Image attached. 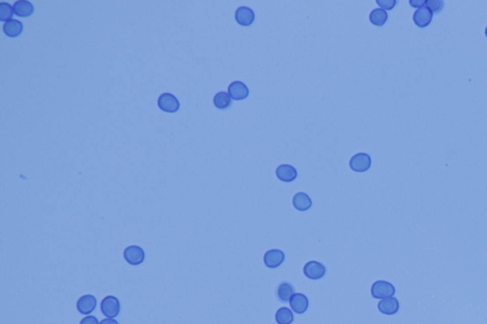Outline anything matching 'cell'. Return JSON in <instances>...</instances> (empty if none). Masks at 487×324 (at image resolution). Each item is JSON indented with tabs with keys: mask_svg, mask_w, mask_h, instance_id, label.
I'll use <instances>...</instances> for the list:
<instances>
[{
	"mask_svg": "<svg viewBox=\"0 0 487 324\" xmlns=\"http://www.w3.org/2000/svg\"><path fill=\"white\" fill-rule=\"evenodd\" d=\"M395 287L392 283L385 280H377L371 286V295L374 299L383 300L395 295Z\"/></svg>",
	"mask_w": 487,
	"mask_h": 324,
	"instance_id": "6da1fadb",
	"label": "cell"
},
{
	"mask_svg": "<svg viewBox=\"0 0 487 324\" xmlns=\"http://www.w3.org/2000/svg\"><path fill=\"white\" fill-rule=\"evenodd\" d=\"M120 301L114 296H107L101 302V311L107 317H117L120 313Z\"/></svg>",
	"mask_w": 487,
	"mask_h": 324,
	"instance_id": "7a4b0ae2",
	"label": "cell"
},
{
	"mask_svg": "<svg viewBox=\"0 0 487 324\" xmlns=\"http://www.w3.org/2000/svg\"><path fill=\"white\" fill-rule=\"evenodd\" d=\"M158 107L162 111L174 113L179 111L180 103L178 99L172 93H163L158 98Z\"/></svg>",
	"mask_w": 487,
	"mask_h": 324,
	"instance_id": "3957f363",
	"label": "cell"
},
{
	"mask_svg": "<svg viewBox=\"0 0 487 324\" xmlns=\"http://www.w3.org/2000/svg\"><path fill=\"white\" fill-rule=\"evenodd\" d=\"M326 266L317 261H310L304 266V274L310 280H320L326 275Z\"/></svg>",
	"mask_w": 487,
	"mask_h": 324,
	"instance_id": "277c9868",
	"label": "cell"
},
{
	"mask_svg": "<svg viewBox=\"0 0 487 324\" xmlns=\"http://www.w3.org/2000/svg\"><path fill=\"white\" fill-rule=\"evenodd\" d=\"M124 258L131 265H139L144 263L146 254L142 247L138 245H129L124 250Z\"/></svg>",
	"mask_w": 487,
	"mask_h": 324,
	"instance_id": "5b68a950",
	"label": "cell"
},
{
	"mask_svg": "<svg viewBox=\"0 0 487 324\" xmlns=\"http://www.w3.org/2000/svg\"><path fill=\"white\" fill-rule=\"evenodd\" d=\"M349 167L355 172H366L371 167V158L364 152L357 153L350 159Z\"/></svg>",
	"mask_w": 487,
	"mask_h": 324,
	"instance_id": "8992f818",
	"label": "cell"
},
{
	"mask_svg": "<svg viewBox=\"0 0 487 324\" xmlns=\"http://www.w3.org/2000/svg\"><path fill=\"white\" fill-rule=\"evenodd\" d=\"M96 305H98V300L92 295H84L76 303L77 310L79 311L80 314L83 315H89L90 313H92L96 308Z\"/></svg>",
	"mask_w": 487,
	"mask_h": 324,
	"instance_id": "52a82bcc",
	"label": "cell"
},
{
	"mask_svg": "<svg viewBox=\"0 0 487 324\" xmlns=\"http://www.w3.org/2000/svg\"><path fill=\"white\" fill-rule=\"evenodd\" d=\"M285 253L279 249H270L264 255V263L269 268H277L285 261Z\"/></svg>",
	"mask_w": 487,
	"mask_h": 324,
	"instance_id": "ba28073f",
	"label": "cell"
},
{
	"mask_svg": "<svg viewBox=\"0 0 487 324\" xmlns=\"http://www.w3.org/2000/svg\"><path fill=\"white\" fill-rule=\"evenodd\" d=\"M229 94L233 100L242 101L249 95V89L247 85L242 81H234L229 86Z\"/></svg>",
	"mask_w": 487,
	"mask_h": 324,
	"instance_id": "9c48e42d",
	"label": "cell"
},
{
	"mask_svg": "<svg viewBox=\"0 0 487 324\" xmlns=\"http://www.w3.org/2000/svg\"><path fill=\"white\" fill-rule=\"evenodd\" d=\"M235 20L243 27H249L254 22V12L250 8L239 7L235 12Z\"/></svg>",
	"mask_w": 487,
	"mask_h": 324,
	"instance_id": "30bf717a",
	"label": "cell"
},
{
	"mask_svg": "<svg viewBox=\"0 0 487 324\" xmlns=\"http://www.w3.org/2000/svg\"><path fill=\"white\" fill-rule=\"evenodd\" d=\"M432 18L433 14L427 6L418 9L413 15V21L419 28H427L432 21Z\"/></svg>",
	"mask_w": 487,
	"mask_h": 324,
	"instance_id": "8fae6325",
	"label": "cell"
},
{
	"mask_svg": "<svg viewBox=\"0 0 487 324\" xmlns=\"http://www.w3.org/2000/svg\"><path fill=\"white\" fill-rule=\"evenodd\" d=\"M294 292H295V289L291 283L287 281H281L276 287L275 293L279 302L286 303L290 301L293 295L295 294Z\"/></svg>",
	"mask_w": 487,
	"mask_h": 324,
	"instance_id": "7c38bea8",
	"label": "cell"
},
{
	"mask_svg": "<svg viewBox=\"0 0 487 324\" xmlns=\"http://www.w3.org/2000/svg\"><path fill=\"white\" fill-rule=\"evenodd\" d=\"M276 176L282 182L290 183L293 182L297 176V170L290 165H280L276 169Z\"/></svg>",
	"mask_w": 487,
	"mask_h": 324,
	"instance_id": "4fadbf2b",
	"label": "cell"
},
{
	"mask_svg": "<svg viewBox=\"0 0 487 324\" xmlns=\"http://www.w3.org/2000/svg\"><path fill=\"white\" fill-rule=\"evenodd\" d=\"M290 307L295 312L296 314H304L309 305V302L307 299V296L301 293H296L293 296V298L289 301Z\"/></svg>",
	"mask_w": 487,
	"mask_h": 324,
	"instance_id": "5bb4252c",
	"label": "cell"
},
{
	"mask_svg": "<svg viewBox=\"0 0 487 324\" xmlns=\"http://www.w3.org/2000/svg\"><path fill=\"white\" fill-rule=\"evenodd\" d=\"M400 308V303L396 298L390 297L383 299L378 303V309L384 315H394Z\"/></svg>",
	"mask_w": 487,
	"mask_h": 324,
	"instance_id": "9a60e30c",
	"label": "cell"
},
{
	"mask_svg": "<svg viewBox=\"0 0 487 324\" xmlns=\"http://www.w3.org/2000/svg\"><path fill=\"white\" fill-rule=\"evenodd\" d=\"M293 204L297 210L307 211L312 206V201L307 193L298 192L293 196Z\"/></svg>",
	"mask_w": 487,
	"mask_h": 324,
	"instance_id": "2e32d148",
	"label": "cell"
},
{
	"mask_svg": "<svg viewBox=\"0 0 487 324\" xmlns=\"http://www.w3.org/2000/svg\"><path fill=\"white\" fill-rule=\"evenodd\" d=\"M14 11L15 15L19 17H29L34 14L35 7L27 0H19L15 2L14 5Z\"/></svg>",
	"mask_w": 487,
	"mask_h": 324,
	"instance_id": "e0dca14e",
	"label": "cell"
},
{
	"mask_svg": "<svg viewBox=\"0 0 487 324\" xmlns=\"http://www.w3.org/2000/svg\"><path fill=\"white\" fill-rule=\"evenodd\" d=\"M4 34L9 37H19L23 31V24L19 20L12 19L3 26Z\"/></svg>",
	"mask_w": 487,
	"mask_h": 324,
	"instance_id": "ac0fdd59",
	"label": "cell"
},
{
	"mask_svg": "<svg viewBox=\"0 0 487 324\" xmlns=\"http://www.w3.org/2000/svg\"><path fill=\"white\" fill-rule=\"evenodd\" d=\"M213 104L214 106L217 108L218 110H221V111H225L226 109H229L232 104H233V100H232V97L230 96V94L225 91H220L218 92L214 96L213 98Z\"/></svg>",
	"mask_w": 487,
	"mask_h": 324,
	"instance_id": "d6986e66",
	"label": "cell"
},
{
	"mask_svg": "<svg viewBox=\"0 0 487 324\" xmlns=\"http://www.w3.org/2000/svg\"><path fill=\"white\" fill-rule=\"evenodd\" d=\"M388 18L387 13L382 9H374L369 15V21L377 27H382Z\"/></svg>",
	"mask_w": 487,
	"mask_h": 324,
	"instance_id": "ffe728a7",
	"label": "cell"
},
{
	"mask_svg": "<svg viewBox=\"0 0 487 324\" xmlns=\"http://www.w3.org/2000/svg\"><path fill=\"white\" fill-rule=\"evenodd\" d=\"M275 320L278 324H291L294 320L293 312L287 307H281L275 314Z\"/></svg>",
	"mask_w": 487,
	"mask_h": 324,
	"instance_id": "44dd1931",
	"label": "cell"
},
{
	"mask_svg": "<svg viewBox=\"0 0 487 324\" xmlns=\"http://www.w3.org/2000/svg\"><path fill=\"white\" fill-rule=\"evenodd\" d=\"M15 14L14 8L9 3H0V21H10L12 20V16Z\"/></svg>",
	"mask_w": 487,
	"mask_h": 324,
	"instance_id": "7402d4cb",
	"label": "cell"
},
{
	"mask_svg": "<svg viewBox=\"0 0 487 324\" xmlns=\"http://www.w3.org/2000/svg\"><path fill=\"white\" fill-rule=\"evenodd\" d=\"M426 6L432 12V14H439L443 10L444 2L442 0H427Z\"/></svg>",
	"mask_w": 487,
	"mask_h": 324,
	"instance_id": "603a6c76",
	"label": "cell"
},
{
	"mask_svg": "<svg viewBox=\"0 0 487 324\" xmlns=\"http://www.w3.org/2000/svg\"><path fill=\"white\" fill-rule=\"evenodd\" d=\"M376 3H377L380 7L382 8V10L384 9V11H385V10L390 11V10H392L393 8L396 6L397 1H396V0H377Z\"/></svg>",
	"mask_w": 487,
	"mask_h": 324,
	"instance_id": "cb8c5ba5",
	"label": "cell"
},
{
	"mask_svg": "<svg viewBox=\"0 0 487 324\" xmlns=\"http://www.w3.org/2000/svg\"><path fill=\"white\" fill-rule=\"evenodd\" d=\"M80 324H99V322H98V317L94 316H88L83 318L80 321Z\"/></svg>",
	"mask_w": 487,
	"mask_h": 324,
	"instance_id": "d4e9b609",
	"label": "cell"
},
{
	"mask_svg": "<svg viewBox=\"0 0 487 324\" xmlns=\"http://www.w3.org/2000/svg\"><path fill=\"white\" fill-rule=\"evenodd\" d=\"M409 4L414 8H420L425 7V5H427V1L426 0H410L409 1Z\"/></svg>",
	"mask_w": 487,
	"mask_h": 324,
	"instance_id": "484cf974",
	"label": "cell"
},
{
	"mask_svg": "<svg viewBox=\"0 0 487 324\" xmlns=\"http://www.w3.org/2000/svg\"><path fill=\"white\" fill-rule=\"evenodd\" d=\"M99 324H119L117 320H115L114 318H111V317H108V318H105L103 320L100 321Z\"/></svg>",
	"mask_w": 487,
	"mask_h": 324,
	"instance_id": "4316f807",
	"label": "cell"
},
{
	"mask_svg": "<svg viewBox=\"0 0 487 324\" xmlns=\"http://www.w3.org/2000/svg\"><path fill=\"white\" fill-rule=\"evenodd\" d=\"M484 34H485V37H486L487 38V27L485 28V31H484Z\"/></svg>",
	"mask_w": 487,
	"mask_h": 324,
	"instance_id": "83f0119b",
	"label": "cell"
}]
</instances>
